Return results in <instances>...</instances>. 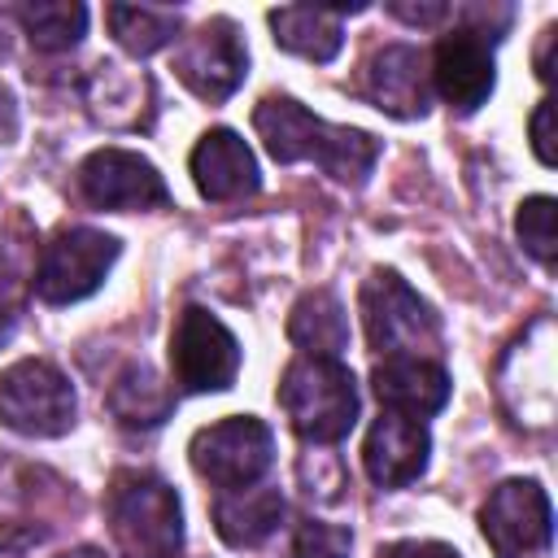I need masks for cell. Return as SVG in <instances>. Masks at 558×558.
I'll use <instances>...</instances> for the list:
<instances>
[{
	"instance_id": "cell-1",
	"label": "cell",
	"mask_w": 558,
	"mask_h": 558,
	"mask_svg": "<svg viewBox=\"0 0 558 558\" xmlns=\"http://www.w3.org/2000/svg\"><path fill=\"white\" fill-rule=\"evenodd\" d=\"M253 126L275 161H283V166L318 161L340 183H362L379 157L375 135L353 131V126H331V122L314 118L305 105H296L292 96H266L253 109Z\"/></svg>"
},
{
	"instance_id": "cell-2",
	"label": "cell",
	"mask_w": 558,
	"mask_h": 558,
	"mask_svg": "<svg viewBox=\"0 0 558 558\" xmlns=\"http://www.w3.org/2000/svg\"><path fill=\"white\" fill-rule=\"evenodd\" d=\"M105 514L122 558H174L183 545L179 497L157 475H144V471L113 475L105 493Z\"/></svg>"
},
{
	"instance_id": "cell-3",
	"label": "cell",
	"mask_w": 558,
	"mask_h": 558,
	"mask_svg": "<svg viewBox=\"0 0 558 558\" xmlns=\"http://www.w3.org/2000/svg\"><path fill=\"white\" fill-rule=\"evenodd\" d=\"M283 414L310 445H336L357 418V388L336 357H296L279 384Z\"/></svg>"
},
{
	"instance_id": "cell-4",
	"label": "cell",
	"mask_w": 558,
	"mask_h": 558,
	"mask_svg": "<svg viewBox=\"0 0 558 558\" xmlns=\"http://www.w3.org/2000/svg\"><path fill=\"white\" fill-rule=\"evenodd\" d=\"M270 462H275V436L262 418L231 414L192 436V466L227 493L253 488L270 471Z\"/></svg>"
},
{
	"instance_id": "cell-5",
	"label": "cell",
	"mask_w": 558,
	"mask_h": 558,
	"mask_svg": "<svg viewBox=\"0 0 558 558\" xmlns=\"http://www.w3.org/2000/svg\"><path fill=\"white\" fill-rule=\"evenodd\" d=\"M0 423L22 436H61L74 423L70 379L39 357L13 362L0 375Z\"/></svg>"
},
{
	"instance_id": "cell-6",
	"label": "cell",
	"mask_w": 558,
	"mask_h": 558,
	"mask_svg": "<svg viewBox=\"0 0 558 558\" xmlns=\"http://www.w3.org/2000/svg\"><path fill=\"white\" fill-rule=\"evenodd\" d=\"M362 323H366L371 349L392 353V357H405L410 349L436 344V314L392 270H375L362 283Z\"/></svg>"
},
{
	"instance_id": "cell-7",
	"label": "cell",
	"mask_w": 558,
	"mask_h": 558,
	"mask_svg": "<svg viewBox=\"0 0 558 558\" xmlns=\"http://www.w3.org/2000/svg\"><path fill=\"white\" fill-rule=\"evenodd\" d=\"M170 371L183 392H222L240 371V344L209 310L187 305L170 331Z\"/></svg>"
},
{
	"instance_id": "cell-8",
	"label": "cell",
	"mask_w": 558,
	"mask_h": 558,
	"mask_svg": "<svg viewBox=\"0 0 558 558\" xmlns=\"http://www.w3.org/2000/svg\"><path fill=\"white\" fill-rule=\"evenodd\" d=\"M113 257H118V240L113 235L92 231V227H70V231L48 240V248L39 257L35 292L44 301H52V305L83 301L105 283Z\"/></svg>"
},
{
	"instance_id": "cell-9",
	"label": "cell",
	"mask_w": 558,
	"mask_h": 558,
	"mask_svg": "<svg viewBox=\"0 0 558 558\" xmlns=\"http://www.w3.org/2000/svg\"><path fill=\"white\" fill-rule=\"evenodd\" d=\"M480 523L497 558H527L549 545V497L536 480H506L484 501Z\"/></svg>"
},
{
	"instance_id": "cell-10",
	"label": "cell",
	"mask_w": 558,
	"mask_h": 558,
	"mask_svg": "<svg viewBox=\"0 0 558 558\" xmlns=\"http://www.w3.org/2000/svg\"><path fill=\"white\" fill-rule=\"evenodd\" d=\"M78 192L96 209H153L170 201L157 166L126 148H96L78 166Z\"/></svg>"
},
{
	"instance_id": "cell-11",
	"label": "cell",
	"mask_w": 558,
	"mask_h": 558,
	"mask_svg": "<svg viewBox=\"0 0 558 558\" xmlns=\"http://www.w3.org/2000/svg\"><path fill=\"white\" fill-rule=\"evenodd\" d=\"M179 78L201 96V100H227L248 70V52L235 35V26L227 17H209L174 57Z\"/></svg>"
},
{
	"instance_id": "cell-12",
	"label": "cell",
	"mask_w": 558,
	"mask_h": 558,
	"mask_svg": "<svg viewBox=\"0 0 558 558\" xmlns=\"http://www.w3.org/2000/svg\"><path fill=\"white\" fill-rule=\"evenodd\" d=\"M432 83L458 113L480 109L493 92V48H488V39L471 26L445 35L432 52Z\"/></svg>"
},
{
	"instance_id": "cell-13",
	"label": "cell",
	"mask_w": 558,
	"mask_h": 558,
	"mask_svg": "<svg viewBox=\"0 0 558 558\" xmlns=\"http://www.w3.org/2000/svg\"><path fill=\"white\" fill-rule=\"evenodd\" d=\"M427 427L418 418H405V414H379L375 427L366 432V445H362V462H366V475L384 488H397V484H410L423 475L427 466Z\"/></svg>"
},
{
	"instance_id": "cell-14",
	"label": "cell",
	"mask_w": 558,
	"mask_h": 558,
	"mask_svg": "<svg viewBox=\"0 0 558 558\" xmlns=\"http://www.w3.org/2000/svg\"><path fill=\"white\" fill-rule=\"evenodd\" d=\"M192 179L205 201H240L257 192V161L235 131L218 126L192 148Z\"/></svg>"
},
{
	"instance_id": "cell-15",
	"label": "cell",
	"mask_w": 558,
	"mask_h": 558,
	"mask_svg": "<svg viewBox=\"0 0 558 558\" xmlns=\"http://www.w3.org/2000/svg\"><path fill=\"white\" fill-rule=\"evenodd\" d=\"M366 96L375 109L392 118H423L427 113V70L423 52L410 44H388L366 65Z\"/></svg>"
},
{
	"instance_id": "cell-16",
	"label": "cell",
	"mask_w": 558,
	"mask_h": 558,
	"mask_svg": "<svg viewBox=\"0 0 558 558\" xmlns=\"http://www.w3.org/2000/svg\"><path fill=\"white\" fill-rule=\"evenodd\" d=\"M375 397L392 414L423 418L449 401V375L427 357H388L375 366Z\"/></svg>"
},
{
	"instance_id": "cell-17",
	"label": "cell",
	"mask_w": 558,
	"mask_h": 558,
	"mask_svg": "<svg viewBox=\"0 0 558 558\" xmlns=\"http://www.w3.org/2000/svg\"><path fill=\"white\" fill-rule=\"evenodd\" d=\"M279 519H283V497L275 488H235V493L214 501L218 536L235 549L262 545L279 527Z\"/></svg>"
},
{
	"instance_id": "cell-18",
	"label": "cell",
	"mask_w": 558,
	"mask_h": 558,
	"mask_svg": "<svg viewBox=\"0 0 558 558\" xmlns=\"http://www.w3.org/2000/svg\"><path fill=\"white\" fill-rule=\"evenodd\" d=\"M270 31L275 44L310 57V61H331L344 44V26H340V9H314V4H283L270 13Z\"/></svg>"
},
{
	"instance_id": "cell-19",
	"label": "cell",
	"mask_w": 558,
	"mask_h": 558,
	"mask_svg": "<svg viewBox=\"0 0 558 558\" xmlns=\"http://www.w3.org/2000/svg\"><path fill=\"white\" fill-rule=\"evenodd\" d=\"M288 336H292V344L305 349V357H336L340 349H349V318H344V305H340L327 288L305 292V296L292 305Z\"/></svg>"
},
{
	"instance_id": "cell-20",
	"label": "cell",
	"mask_w": 558,
	"mask_h": 558,
	"mask_svg": "<svg viewBox=\"0 0 558 558\" xmlns=\"http://www.w3.org/2000/svg\"><path fill=\"white\" fill-rule=\"evenodd\" d=\"M109 410L122 427H157L170 414V388L144 362L126 366L109 388Z\"/></svg>"
},
{
	"instance_id": "cell-21",
	"label": "cell",
	"mask_w": 558,
	"mask_h": 558,
	"mask_svg": "<svg viewBox=\"0 0 558 558\" xmlns=\"http://www.w3.org/2000/svg\"><path fill=\"white\" fill-rule=\"evenodd\" d=\"M105 17L113 26V39L135 57H148L179 35V13L153 4H109Z\"/></svg>"
},
{
	"instance_id": "cell-22",
	"label": "cell",
	"mask_w": 558,
	"mask_h": 558,
	"mask_svg": "<svg viewBox=\"0 0 558 558\" xmlns=\"http://www.w3.org/2000/svg\"><path fill=\"white\" fill-rule=\"evenodd\" d=\"M22 26H26V39L39 48V52H65L83 39L87 31V9L83 4H61V0H39V4H26L22 13Z\"/></svg>"
},
{
	"instance_id": "cell-23",
	"label": "cell",
	"mask_w": 558,
	"mask_h": 558,
	"mask_svg": "<svg viewBox=\"0 0 558 558\" xmlns=\"http://www.w3.org/2000/svg\"><path fill=\"white\" fill-rule=\"evenodd\" d=\"M514 231H519V244H523L541 266H554V201H549V196H527V201L519 205Z\"/></svg>"
},
{
	"instance_id": "cell-24",
	"label": "cell",
	"mask_w": 558,
	"mask_h": 558,
	"mask_svg": "<svg viewBox=\"0 0 558 558\" xmlns=\"http://www.w3.org/2000/svg\"><path fill=\"white\" fill-rule=\"evenodd\" d=\"M349 549H353V536L323 519H305L292 541V558H349Z\"/></svg>"
},
{
	"instance_id": "cell-25",
	"label": "cell",
	"mask_w": 558,
	"mask_h": 558,
	"mask_svg": "<svg viewBox=\"0 0 558 558\" xmlns=\"http://www.w3.org/2000/svg\"><path fill=\"white\" fill-rule=\"evenodd\" d=\"M532 148L545 166L558 161V153H554V100H541L536 113H532Z\"/></svg>"
},
{
	"instance_id": "cell-26",
	"label": "cell",
	"mask_w": 558,
	"mask_h": 558,
	"mask_svg": "<svg viewBox=\"0 0 558 558\" xmlns=\"http://www.w3.org/2000/svg\"><path fill=\"white\" fill-rule=\"evenodd\" d=\"M384 558H462V554L449 549V545H440V541H401Z\"/></svg>"
},
{
	"instance_id": "cell-27",
	"label": "cell",
	"mask_w": 558,
	"mask_h": 558,
	"mask_svg": "<svg viewBox=\"0 0 558 558\" xmlns=\"http://www.w3.org/2000/svg\"><path fill=\"white\" fill-rule=\"evenodd\" d=\"M392 13H397V17H405V22L427 26V22H440L449 9H445V4H392Z\"/></svg>"
},
{
	"instance_id": "cell-28",
	"label": "cell",
	"mask_w": 558,
	"mask_h": 558,
	"mask_svg": "<svg viewBox=\"0 0 558 558\" xmlns=\"http://www.w3.org/2000/svg\"><path fill=\"white\" fill-rule=\"evenodd\" d=\"M17 135V105H13V92L0 87V144H9Z\"/></svg>"
},
{
	"instance_id": "cell-29",
	"label": "cell",
	"mask_w": 558,
	"mask_h": 558,
	"mask_svg": "<svg viewBox=\"0 0 558 558\" xmlns=\"http://www.w3.org/2000/svg\"><path fill=\"white\" fill-rule=\"evenodd\" d=\"M9 331H13V314H9L4 305H0V344L9 340Z\"/></svg>"
},
{
	"instance_id": "cell-30",
	"label": "cell",
	"mask_w": 558,
	"mask_h": 558,
	"mask_svg": "<svg viewBox=\"0 0 558 558\" xmlns=\"http://www.w3.org/2000/svg\"><path fill=\"white\" fill-rule=\"evenodd\" d=\"M61 558H105V554L92 549V545H83V549H70V554H61Z\"/></svg>"
},
{
	"instance_id": "cell-31",
	"label": "cell",
	"mask_w": 558,
	"mask_h": 558,
	"mask_svg": "<svg viewBox=\"0 0 558 558\" xmlns=\"http://www.w3.org/2000/svg\"><path fill=\"white\" fill-rule=\"evenodd\" d=\"M0 52H4V22H0Z\"/></svg>"
}]
</instances>
